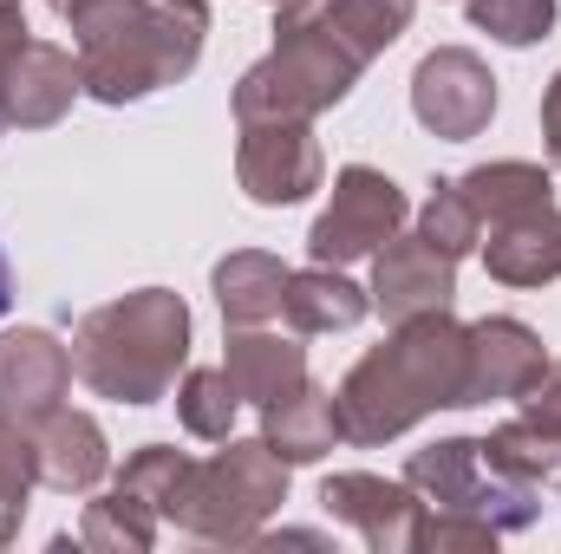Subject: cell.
Returning <instances> with one entry per match:
<instances>
[{
  "label": "cell",
  "mask_w": 561,
  "mask_h": 554,
  "mask_svg": "<svg viewBox=\"0 0 561 554\" xmlns=\"http://www.w3.org/2000/svg\"><path fill=\"white\" fill-rule=\"evenodd\" d=\"M470 385V326L437 307L419 320H399L386 346H373L346 379H340V437L373 450L405 437L431 412H463Z\"/></svg>",
  "instance_id": "cell-1"
},
{
  "label": "cell",
  "mask_w": 561,
  "mask_h": 554,
  "mask_svg": "<svg viewBox=\"0 0 561 554\" xmlns=\"http://www.w3.org/2000/svg\"><path fill=\"white\" fill-rule=\"evenodd\" d=\"M66 26L85 99L138 105L196 72L209 39V0H85Z\"/></svg>",
  "instance_id": "cell-2"
},
{
  "label": "cell",
  "mask_w": 561,
  "mask_h": 554,
  "mask_svg": "<svg viewBox=\"0 0 561 554\" xmlns=\"http://www.w3.org/2000/svg\"><path fill=\"white\" fill-rule=\"evenodd\" d=\"M183 359H190V307L170 287H138L125 300H105L72 326V372L92 399L112 405L170 399Z\"/></svg>",
  "instance_id": "cell-3"
},
{
  "label": "cell",
  "mask_w": 561,
  "mask_h": 554,
  "mask_svg": "<svg viewBox=\"0 0 561 554\" xmlns=\"http://www.w3.org/2000/svg\"><path fill=\"white\" fill-rule=\"evenodd\" d=\"M359 72H366V59L307 0H280L268 59H255L236 85V125H268V118L313 125L320 112H333L359 85Z\"/></svg>",
  "instance_id": "cell-4"
},
{
  "label": "cell",
  "mask_w": 561,
  "mask_h": 554,
  "mask_svg": "<svg viewBox=\"0 0 561 554\" xmlns=\"http://www.w3.org/2000/svg\"><path fill=\"white\" fill-rule=\"evenodd\" d=\"M280 503H287V463L268 450V437H222L216 457L183 463L163 522L216 549H255Z\"/></svg>",
  "instance_id": "cell-5"
},
{
  "label": "cell",
  "mask_w": 561,
  "mask_h": 554,
  "mask_svg": "<svg viewBox=\"0 0 561 554\" xmlns=\"http://www.w3.org/2000/svg\"><path fill=\"white\" fill-rule=\"evenodd\" d=\"M405 483L419 489L424 509H444V516H477L490 522L496 535H523L542 522V503L536 489L510 483L490 470L483 457V437H444V443H424L405 457Z\"/></svg>",
  "instance_id": "cell-6"
},
{
  "label": "cell",
  "mask_w": 561,
  "mask_h": 554,
  "mask_svg": "<svg viewBox=\"0 0 561 554\" xmlns=\"http://www.w3.org/2000/svg\"><path fill=\"white\" fill-rule=\"evenodd\" d=\"M405 216H412V203H405V189H399L386 170H373V163H346V170L333 176L327 209H320L313 229H307V255L327 262V268L373 262V255L405 229Z\"/></svg>",
  "instance_id": "cell-7"
},
{
  "label": "cell",
  "mask_w": 561,
  "mask_h": 554,
  "mask_svg": "<svg viewBox=\"0 0 561 554\" xmlns=\"http://www.w3.org/2000/svg\"><path fill=\"white\" fill-rule=\"evenodd\" d=\"M412 112H419L424 131L444 143L483 138L490 118H496V72L470 46H437L412 72Z\"/></svg>",
  "instance_id": "cell-8"
},
{
  "label": "cell",
  "mask_w": 561,
  "mask_h": 554,
  "mask_svg": "<svg viewBox=\"0 0 561 554\" xmlns=\"http://www.w3.org/2000/svg\"><path fill=\"white\" fill-rule=\"evenodd\" d=\"M327 176V157L307 118H268V125H242L236 143V183L249 203L262 209H287V203H307Z\"/></svg>",
  "instance_id": "cell-9"
},
{
  "label": "cell",
  "mask_w": 561,
  "mask_h": 554,
  "mask_svg": "<svg viewBox=\"0 0 561 554\" xmlns=\"http://www.w3.org/2000/svg\"><path fill=\"white\" fill-rule=\"evenodd\" d=\"M320 509L333 522H346L373 554H419V522H424V503L419 489L399 476H373V470H340L320 483Z\"/></svg>",
  "instance_id": "cell-10"
},
{
  "label": "cell",
  "mask_w": 561,
  "mask_h": 554,
  "mask_svg": "<svg viewBox=\"0 0 561 554\" xmlns=\"http://www.w3.org/2000/svg\"><path fill=\"white\" fill-rule=\"evenodd\" d=\"M72 346H59L46 326H13L0 333V417L13 424H46L72 392Z\"/></svg>",
  "instance_id": "cell-11"
},
{
  "label": "cell",
  "mask_w": 561,
  "mask_h": 554,
  "mask_svg": "<svg viewBox=\"0 0 561 554\" xmlns=\"http://www.w3.org/2000/svg\"><path fill=\"white\" fill-rule=\"evenodd\" d=\"M373 307L399 326V320H419L457 300V262L444 249H431L424 235H392L379 255H373Z\"/></svg>",
  "instance_id": "cell-12"
},
{
  "label": "cell",
  "mask_w": 561,
  "mask_h": 554,
  "mask_svg": "<svg viewBox=\"0 0 561 554\" xmlns=\"http://www.w3.org/2000/svg\"><path fill=\"white\" fill-rule=\"evenodd\" d=\"M542 372H549V346L516 313H490V320L470 326V385H463V405L523 399Z\"/></svg>",
  "instance_id": "cell-13"
},
{
  "label": "cell",
  "mask_w": 561,
  "mask_h": 554,
  "mask_svg": "<svg viewBox=\"0 0 561 554\" xmlns=\"http://www.w3.org/2000/svg\"><path fill=\"white\" fill-rule=\"evenodd\" d=\"M85 92L79 79V53L53 46V39H26L13 53V66L0 72V99H7V125L20 131H46L72 112V99Z\"/></svg>",
  "instance_id": "cell-14"
},
{
  "label": "cell",
  "mask_w": 561,
  "mask_h": 554,
  "mask_svg": "<svg viewBox=\"0 0 561 554\" xmlns=\"http://www.w3.org/2000/svg\"><path fill=\"white\" fill-rule=\"evenodd\" d=\"M33 450H39V483L59 496H85L112 476V443L92 412L59 405L46 424H33Z\"/></svg>",
  "instance_id": "cell-15"
},
{
  "label": "cell",
  "mask_w": 561,
  "mask_h": 554,
  "mask_svg": "<svg viewBox=\"0 0 561 554\" xmlns=\"http://www.w3.org/2000/svg\"><path fill=\"white\" fill-rule=\"evenodd\" d=\"M457 189H463V203L477 209L483 235H490V229H510V222H523V216L556 209V170L523 163V157L477 163V170H463V176H457Z\"/></svg>",
  "instance_id": "cell-16"
},
{
  "label": "cell",
  "mask_w": 561,
  "mask_h": 554,
  "mask_svg": "<svg viewBox=\"0 0 561 554\" xmlns=\"http://www.w3.org/2000/svg\"><path fill=\"white\" fill-rule=\"evenodd\" d=\"M222 372L236 379L242 405L262 412V405L287 399L294 385H307V346H300V333L280 339L268 326H229V359H222Z\"/></svg>",
  "instance_id": "cell-17"
},
{
  "label": "cell",
  "mask_w": 561,
  "mask_h": 554,
  "mask_svg": "<svg viewBox=\"0 0 561 554\" xmlns=\"http://www.w3.org/2000/svg\"><path fill=\"white\" fill-rule=\"evenodd\" d=\"M262 437H268V450H275L287 470H294V463H320L333 443H346V437H340V399L307 379V385H294L287 399L262 405Z\"/></svg>",
  "instance_id": "cell-18"
},
{
  "label": "cell",
  "mask_w": 561,
  "mask_h": 554,
  "mask_svg": "<svg viewBox=\"0 0 561 554\" xmlns=\"http://www.w3.org/2000/svg\"><path fill=\"white\" fill-rule=\"evenodd\" d=\"M366 313H373V293H366L359 280H346L340 268H327V262L287 275L280 320H287L300 339H313V333H346V326H359Z\"/></svg>",
  "instance_id": "cell-19"
},
{
  "label": "cell",
  "mask_w": 561,
  "mask_h": 554,
  "mask_svg": "<svg viewBox=\"0 0 561 554\" xmlns=\"http://www.w3.org/2000/svg\"><path fill=\"white\" fill-rule=\"evenodd\" d=\"M287 262L268 255V249H236V255H222L216 262V307H222V320L229 326H268L280 320V293H287Z\"/></svg>",
  "instance_id": "cell-20"
},
{
  "label": "cell",
  "mask_w": 561,
  "mask_h": 554,
  "mask_svg": "<svg viewBox=\"0 0 561 554\" xmlns=\"http://www.w3.org/2000/svg\"><path fill=\"white\" fill-rule=\"evenodd\" d=\"M483 268L503 287H549V280H561V209L523 216L510 229H490Z\"/></svg>",
  "instance_id": "cell-21"
},
{
  "label": "cell",
  "mask_w": 561,
  "mask_h": 554,
  "mask_svg": "<svg viewBox=\"0 0 561 554\" xmlns=\"http://www.w3.org/2000/svg\"><path fill=\"white\" fill-rule=\"evenodd\" d=\"M483 457H490V470L496 476H510V483H523V489H561V437L556 430H542V424H529V417H510V424H496L490 437H483Z\"/></svg>",
  "instance_id": "cell-22"
},
{
  "label": "cell",
  "mask_w": 561,
  "mask_h": 554,
  "mask_svg": "<svg viewBox=\"0 0 561 554\" xmlns=\"http://www.w3.org/2000/svg\"><path fill=\"white\" fill-rule=\"evenodd\" d=\"M157 529H163V516L144 503V496H131L125 483H112L99 503H85V516H79V542L99 554H144L157 549Z\"/></svg>",
  "instance_id": "cell-23"
},
{
  "label": "cell",
  "mask_w": 561,
  "mask_h": 554,
  "mask_svg": "<svg viewBox=\"0 0 561 554\" xmlns=\"http://www.w3.org/2000/svg\"><path fill=\"white\" fill-rule=\"evenodd\" d=\"M366 66L386 53V46H399L405 39V26H412V7L419 0H307Z\"/></svg>",
  "instance_id": "cell-24"
},
{
  "label": "cell",
  "mask_w": 561,
  "mask_h": 554,
  "mask_svg": "<svg viewBox=\"0 0 561 554\" xmlns=\"http://www.w3.org/2000/svg\"><path fill=\"white\" fill-rule=\"evenodd\" d=\"M236 412H242V392L222 366H190L176 379V424L203 443H222L236 437Z\"/></svg>",
  "instance_id": "cell-25"
},
{
  "label": "cell",
  "mask_w": 561,
  "mask_h": 554,
  "mask_svg": "<svg viewBox=\"0 0 561 554\" xmlns=\"http://www.w3.org/2000/svg\"><path fill=\"white\" fill-rule=\"evenodd\" d=\"M419 235L431 249H444L450 262H463L470 249H483V222H477V209L463 203L457 176H450V183H431V196H424V209H419Z\"/></svg>",
  "instance_id": "cell-26"
},
{
  "label": "cell",
  "mask_w": 561,
  "mask_h": 554,
  "mask_svg": "<svg viewBox=\"0 0 561 554\" xmlns=\"http://www.w3.org/2000/svg\"><path fill=\"white\" fill-rule=\"evenodd\" d=\"M470 26L503 39V46H536L556 26V0H463Z\"/></svg>",
  "instance_id": "cell-27"
},
{
  "label": "cell",
  "mask_w": 561,
  "mask_h": 554,
  "mask_svg": "<svg viewBox=\"0 0 561 554\" xmlns=\"http://www.w3.org/2000/svg\"><path fill=\"white\" fill-rule=\"evenodd\" d=\"M39 483V450H33V430L0 417V509H26Z\"/></svg>",
  "instance_id": "cell-28"
},
{
  "label": "cell",
  "mask_w": 561,
  "mask_h": 554,
  "mask_svg": "<svg viewBox=\"0 0 561 554\" xmlns=\"http://www.w3.org/2000/svg\"><path fill=\"white\" fill-rule=\"evenodd\" d=\"M503 535L477 516H444V509H424L419 522V554H477V549H496Z\"/></svg>",
  "instance_id": "cell-29"
},
{
  "label": "cell",
  "mask_w": 561,
  "mask_h": 554,
  "mask_svg": "<svg viewBox=\"0 0 561 554\" xmlns=\"http://www.w3.org/2000/svg\"><path fill=\"white\" fill-rule=\"evenodd\" d=\"M523 417L561 437V366H556V359H549V372H542V379L523 392Z\"/></svg>",
  "instance_id": "cell-30"
},
{
  "label": "cell",
  "mask_w": 561,
  "mask_h": 554,
  "mask_svg": "<svg viewBox=\"0 0 561 554\" xmlns=\"http://www.w3.org/2000/svg\"><path fill=\"white\" fill-rule=\"evenodd\" d=\"M33 33H26V0H0V72L13 66V53L26 46Z\"/></svg>",
  "instance_id": "cell-31"
},
{
  "label": "cell",
  "mask_w": 561,
  "mask_h": 554,
  "mask_svg": "<svg viewBox=\"0 0 561 554\" xmlns=\"http://www.w3.org/2000/svg\"><path fill=\"white\" fill-rule=\"evenodd\" d=\"M542 143H549V170L561 176V72L549 79V92H542Z\"/></svg>",
  "instance_id": "cell-32"
},
{
  "label": "cell",
  "mask_w": 561,
  "mask_h": 554,
  "mask_svg": "<svg viewBox=\"0 0 561 554\" xmlns=\"http://www.w3.org/2000/svg\"><path fill=\"white\" fill-rule=\"evenodd\" d=\"M20 516H26V509H0V549H7L13 535H20Z\"/></svg>",
  "instance_id": "cell-33"
},
{
  "label": "cell",
  "mask_w": 561,
  "mask_h": 554,
  "mask_svg": "<svg viewBox=\"0 0 561 554\" xmlns=\"http://www.w3.org/2000/svg\"><path fill=\"white\" fill-rule=\"evenodd\" d=\"M7 307H13V268H7V255H0V320H7Z\"/></svg>",
  "instance_id": "cell-34"
},
{
  "label": "cell",
  "mask_w": 561,
  "mask_h": 554,
  "mask_svg": "<svg viewBox=\"0 0 561 554\" xmlns=\"http://www.w3.org/2000/svg\"><path fill=\"white\" fill-rule=\"evenodd\" d=\"M46 7H53V13H59V20H72V13H79V7H85V0H46Z\"/></svg>",
  "instance_id": "cell-35"
},
{
  "label": "cell",
  "mask_w": 561,
  "mask_h": 554,
  "mask_svg": "<svg viewBox=\"0 0 561 554\" xmlns=\"http://www.w3.org/2000/svg\"><path fill=\"white\" fill-rule=\"evenodd\" d=\"M7 131H13V125H7V99H0V138H7Z\"/></svg>",
  "instance_id": "cell-36"
},
{
  "label": "cell",
  "mask_w": 561,
  "mask_h": 554,
  "mask_svg": "<svg viewBox=\"0 0 561 554\" xmlns=\"http://www.w3.org/2000/svg\"><path fill=\"white\" fill-rule=\"evenodd\" d=\"M268 7H280V0H268Z\"/></svg>",
  "instance_id": "cell-37"
}]
</instances>
